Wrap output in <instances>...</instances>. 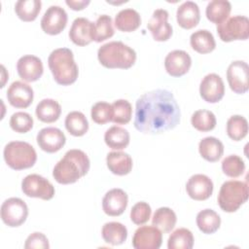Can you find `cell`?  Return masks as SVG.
Instances as JSON below:
<instances>
[{
    "instance_id": "cell-38",
    "label": "cell",
    "mask_w": 249,
    "mask_h": 249,
    "mask_svg": "<svg viewBox=\"0 0 249 249\" xmlns=\"http://www.w3.org/2000/svg\"><path fill=\"white\" fill-rule=\"evenodd\" d=\"M114 28L111 17L101 15L94 22V41L97 43L103 42L114 35Z\"/></svg>"
},
{
    "instance_id": "cell-22",
    "label": "cell",
    "mask_w": 249,
    "mask_h": 249,
    "mask_svg": "<svg viewBox=\"0 0 249 249\" xmlns=\"http://www.w3.org/2000/svg\"><path fill=\"white\" fill-rule=\"evenodd\" d=\"M178 24L185 29H192L197 25L200 19V12L196 3L186 1L182 3L176 12Z\"/></svg>"
},
{
    "instance_id": "cell-24",
    "label": "cell",
    "mask_w": 249,
    "mask_h": 249,
    "mask_svg": "<svg viewBox=\"0 0 249 249\" xmlns=\"http://www.w3.org/2000/svg\"><path fill=\"white\" fill-rule=\"evenodd\" d=\"M198 151L205 160L215 162L222 158L224 154V145L218 138L208 136L199 141Z\"/></svg>"
},
{
    "instance_id": "cell-13",
    "label": "cell",
    "mask_w": 249,
    "mask_h": 249,
    "mask_svg": "<svg viewBox=\"0 0 249 249\" xmlns=\"http://www.w3.org/2000/svg\"><path fill=\"white\" fill-rule=\"evenodd\" d=\"M199 93L208 103L219 102L225 94V86L222 78L215 73L207 74L200 82Z\"/></svg>"
},
{
    "instance_id": "cell-42",
    "label": "cell",
    "mask_w": 249,
    "mask_h": 249,
    "mask_svg": "<svg viewBox=\"0 0 249 249\" xmlns=\"http://www.w3.org/2000/svg\"><path fill=\"white\" fill-rule=\"evenodd\" d=\"M11 128L18 133H26L33 127L32 117L25 112H16L10 119Z\"/></svg>"
},
{
    "instance_id": "cell-4",
    "label": "cell",
    "mask_w": 249,
    "mask_h": 249,
    "mask_svg": "<svg viewBox=\"0 0 249 249\" xmlns=\"http://www.w3.org/2000/svg\"><path fill=\"white\" fill-rule=\"evenodd\" d=\"M97 58L106 68L128 69L136 61V53L121 41H112L98 49Z\"/></svg>"
},
{
    "instance_id": "cell-18",
    "label": "cell",
    "mask_w": 249,
    "mask_h": 249,
    "mask_svg": "<svg viewBox=\"0 0 249 249\" xmlns=\"http://www.w3.org/2000/svg\"><path fill=\"white\" fill-rule=\"evenodd\" d=\"M18 76L25 82H35L43 75L44 67L42 60L32 54L21 56L17 62Z\"/></svg>"
},
{
    "instance_id": "cell-37",
    "label": "cell",
    "mask_w": 249,
    "mask_h": 249,
    "mask_svg": "<svg viewBox=\"0 0 249 249\" xmlns=\"http://www.w3.org/2000/svg\"><path fill=\"white\" fill-rule=\"evenodd\" d=\"M192 125L198 131L206 132L212 130L216 126V117L209 110H197L191 118Z\"/></svg>"
},
{
    "instance_id": "cell-28",
    "label": "cell",
    "mask_w": 249,
    "mask_h": 249,
    "mask_svg": "<svg viewBox=\"0 0 249 249\" xmlns=\"http://www.w3.org/2000/svg\"><path fill=\"white\" fill-rule=\"evenodd\" d=\"M190 44L193 50L199 53H211L216 47L214 36L206 29L195 31L190 37Z\"/></svg>"
},
{
    "instance_id": "cell-43",
    "label": "cell",
    "mask_w": 249,
    "mask_h": 249,
    "mask_svg": "<svg viewBox=\"0 0 249 249\" xmlns=\"http://www.w3.org/2000/svg\"><path fill=\"white\" fill-rule=\"evenodd\" d=\"M151 206L145 201L135 203L130 211V220L135 225H143L147 223L151 217Z\"/></svg>"
},
{
    "instance_id": "cell-35",
    "label": "cell",
    "mask_w": 249,
    "mask_h": 249,
    "mask_svg": "<svg viewBox=\"0 0 249 249\" xmlns=\"http://www.w3.org/2000/svg\"><path fill=\"white\" fill-rule=\"evenodd\" d=\"M194 246V235L186 228L175 230L168 237V249H192Z\"/></svg>"
},
{
    "instance_id": "cell-33",
    "label": "cell",
    "mask_w": 249,
    "mask_h": 249,
    "mask_svg": "<svg viewBox=\"0 0 249 249\" xmlns=\"http://www.w3.org/2000/svg\"><path fill=\"white\" fill-rule=\"evenodd\" d=\"M41 7L40 0H18L15 5V12L19 19L28 22L36 19Z\"/></svg>"
},
{
    "instance_id": "cell-20",
    "label": "cell",
    "mask_w": 249,
    "mask_h": 249,
    "mask_svg": "<svg viewBox=\"0 0 249 249\" xmlns=\"http://www.w3.org/2000/svg\"><path fill=\"white\" fill-rule=\"evenodd\" d=\"M128 197L126 193L119 188L108 191L102 199V208L109 216H120L126 209Z\"/></svg>"
},
{
    "instance_id": "cell-44",
    "label": "cell",
    "mask_w": 249,
    "mask_h": 249,
    "mask_svg": "<svg viewBox=\"0 0 249 249\" xmlns=\"http://www.w3.org/2000/svg\"><path fill=\"white\" fill-rule=\"evenodd\" d=\"M24 248L32 249V248H43L48 249L50 248L49 240L47 236L42 232H33L31 233L25 240Z\"/></svg>"
},
{
    "instance_id": "cell-11",
    "label": "cell",
    "mask_w": 249,
    "mask_h": 249,
    "mask_svg": "<svg viewBox=\"0 0 249 249\" xmlns=\"http://www.w3.org/2000/svg\"><path fill=\"white\" fill-rule=\"evenodd\" d=\"M67 13L59 6H51L41 19L42 30L49 35L59 34L67 24Z\"/></svg>"
},
{
    "instance_id": "cell-41",
    "label": "cell",
    "mask_w": 249,
    "mask_h": 249,
    "mask_svg": "<svg viewBox=\"0 0 249 249\" xmlns=\"http://www.w3.org/2000/svg\"><path fill=\"white\" fill-rule=\"evenodd\" d=\"M90 116L92 121L98 124H104L108 122H112V119H113L112 104H109L104 101L96 102L91 107Z\"/></svg>"
},
{
    "instance_id": "cell-10",
    "label": "cell",
    "mask_w": 249,
    "mask_h": 249,
    "mask_svg": "<svg viewBox=\"0 0 249 249\" xmlns=\"http://www.w3.org/2000/svg\"><path fill=\"white\" fill-rule=\"evenodd\" d=\"M227 80L231 89L238 94L249 89V67L243 60L232 61L227 69Z\"/></svg>"
},
{
    "instance_id": "cell-7",
    "label": "cell",
    "mask_w": 249,
    "mask_h": 249,
    "mask_svg": "<svg viewBox=\"0 0 249 249\" xmlns=\"http://www.w3.org/2000/svg\"><path fill=\"white\" fill-rule=\"evenodd\" d=\"M217 32L224 42L247 40L249 37V19L245 16H233L217 24Z\"/></svg>"
},
{
    "instance_id": "cell-27",
    "label": "cell",
    "mask_w": 249,
    "mask_h": 249,
    "mask_svg": "<svg viewBox=\"0 0 249 249\" xmlns=\"http://www.w3.org/2000/svg\"><path fill=\"white\" fill-rule=\"evenodd\" d=\"M101 234L105 242L111 245H121L127 237V230L125 226L119 222H109L104 224Z\"/></svg>"
},
{
    "instance_id": "cell-45",
    "label": "cell",
    "mask_w": 249,
    "mask_h": 249,
    "mask_svg": "<svg viewBox=\"0 0 249 249\" xmlns=\"http://www.w3.org/2000/svg\"><path fill=\"white\" fill-rule=\"evenodd\" d=\"M65 3L67 6H69L74 11H81L84 8H86L90 3V1L89 0H78V1L77 0H66Z\"/></svg>"
},
{
    "instance_id": "cell-25",
    "label": "cell",
    "mask_w": 249,
    "mask_h": 249,
    "mask_svg": "<svg viewBox=\"0 0 249 249\" xmlns=\"http://www.w3.org/2000/svg\"><path fill=\"white\" fill-rule=\"evenodd\" d=\"M141 23V18L134 9L121 10L115 18V26L123 32H132L136 30Z\"/></svg>"
},
{
    "instance_id": "cell-2",
    "label": "cell",
    "mask_w": 249,
    "mask_h": 249,
    "mask_svg": "<svg viewBox=\"0 0 249 249\" xmlns=\"http://www.w3.org/2000/svg\"><path fill=\"white\" fill-rule=\"evenodd\" d=\"M89 166L90 162L87 154L82 150L72 149L67 151L54 165L53 176L59 184H73L89 172Z\"/></svg>"
},
{
    "instance_id": "cell-16",
    "label": "cell",
    "mask_w": 249,
    "mask_h": 249,
    "mask_svg": "<svg viewBox=\"0 0 249 249\" xmlns=\"http://www.w3.org/2000/svg\"><path fill=\"white\" fill-rule=\"evenodd\" d=\"M70 40L77 46H87L94 40V22L86 18H77L69 30Z\"/></svg>"
},
{
    "instance_id": "cell-6",
    "label": "cell",
    "mask_w": 249,
    "mask_h": 249,
    "mask_svg": "<svg viewBox=\"0 0 249 249\" xmlns=\"http://www.w3.org/2000/svg\"><path fill=\"white\" fill-rule=\"evenodd\" d=\"M246 182L230 180L223 183L218 195V204L225 212H235L248 198Z\"/></svg>"
},
{
    "instance_id": "cell-15",
    "label": "cell",
    "mask_w": 249,
    "mask_h": 249,
    "mask_svg": "<svg viewBox=\"0 0 249 249\" xmlns=\"http://www.w3.org/2000/svg\"><path fill=\"white\" fill-rule=\"evenodd\" d=\"M39 147L47 153H55L59 151L66 142L64 133L57 127H44L36 137Z\"/></svg>"
},
{
    "instance_id": "cell-26",
    "label": "cell",
    "mask_w": 249,
    "mask_h": 249,
    "mask_svg": "<svg viewBox=\"0 0 249 249\" xmlns=\"http://www.w3.org/2000/svg\"><path fill=\"white\" fill-rule=\"evenodd\" d=\"M38 120L43 123H53L58 120L61 114V106L54 99L45 98L36 106L35 110Z\"/></svg>"
},
{
    "instance_id": "cell-36",
    "label": "cell",
    "mask_w": 249,
    "mask_h": 249,
    "mask_svg": "<svg viewBox=\"0 0 249 249\" xmlns=\"http://www.w3.org/2000/svg\"><path fill=\"white\" fill-rule=\"evenodd\" d=\"M227 133L229 137L234 141L243 139L248 133V122L240 115L230 117L227 122Z\"/></svg>"
},
{
    "instance_id": "cell-1",
    "label": "cell",
    "mask_w": 249,
    "mask_h": 249,
    "mask_svg": "<svg viewBox=\"0 0 249 249\" xmlns=\"http://www.w3.org/2000/svg\"><path fill=\"white\" fill-rule=\"evenodd\" d=\"M181 112L171 91L154 89L142 94L135 103L134 127L146 134H160L180 123Z\"/></svg>"
},
{
    "instance_id": "cell-5",
    "label": "cell",
    "mask_w": 249,
    "mask_h": 249,
    "mask_svg": "<svg viewBox=\"0 0 249 249\" xmlns=\"http://www.w3.org/2000/svg\"><path fill=\"white\" fill-rule=\"evenodd\" d=\"M6 163L15 170L32 167L37 160L35 149L24 141H12L8 143L3 152Z\"/></svg>"
},
{
    "instance_id": "cell-40",
    "label": "cell",
    "mask_w": 249,
    "mask_h": 249,
    "mask_svg": "<svg viewBox=\"0 0 249 249\" xmlns=\"http://www.w3.org/2000/svg\"><path fill=\"white\" fill-rule=\"evenodd\" d=\"M222 170L224 174L231 178H236L245 171V163L237 155H230L222 161Z\"/></svg>"
},
{
    "instance_id": "cell-12",
    "label": "cell",
    "mask_w": 249,
    "mask_h": 249,
    "mask_svg": "<svg viewBox=\"0 0 249 249\" xmlns=\"http://www.w3.org/2000/svg\"><path fill=\"white\" fill-rule=\"evenodd\" d=\"M162 242V233L155 226L139 227L132 237L135 249H159Z\"/></svg>"
},
{
    "instance_id": "cell-9",
    "label": "cell",
    "mask_w": 249,
    "mask_h": 249,
    "mask_svg": "<svg viewBox=\"0 0 249 249\" xmlns=\"http://www.w3.org/2000/svg\"><path fill=\"white\" fill-rule=\"evenodd\" d=\"M21 190L29 197H38L44 200H50L54 196V187L53 184L39 174H29L22 179Z\"/></svg>"
},
{
    "instance_id": "cell-32",
    "label": "cell",
    "mask_w": 249,
    "mask_h": 249,
    "mask_svg": "<svg viewBox=\"0 0 249 249\" xmlns=\"http://www.w3.org/2000/svg\"><path fill=\"white\" fill-rule=\"evenodd\" d=\"M177 221L175 212L169 207H160L153 215L152 224L161 232L167 233L173 230Z\"/></svg>"
},
{
    "instance_id": "cell-34",
    "label": "cell",
    "mask_w": 249,
    "mask_h": 249,
    "mask_svg": "<svg viewBox=\"0 0 249 249\" xmlns=\"http://www.w3.org/2000/svg\"><path fill=\"white\" fill-rule=\"evenodd\" d=\"M65 127L73 136H83L89 129V122L86 116L79 111L70 112L65 118Z\"/></svg>"
},
{
    "instance_id": "cell-30",
    "label": "cell",
    "mask_w": 249,
    "mask_h": 249,
    "mask_svg": "<svg viewBox=\"0 0 249 249\" xmlns=\"http://www.w3.org/2000/svg\"><path fill=\"white\" fill-rule=\"evenodd\" d=\"M196 222L200 231L205 234H211L220 228L221 218L214 210L206 208L197 213Z\"/></svg>"
},
{
    "instance_id": "cell-31",
    "label": "cell",
    "mask_w": 249,
    "mask_h": 249,
    "mask_svg": "<svg viewBox=\"0 0 249 249\" xmlns=\"http://www.w3.org/2000/svg\"><path fill=\"white\" fill-rule=\"evenodd\" d=\"M129 133L126 129L121 126H111L104 134L106 145L113 150H123L129 144Z\"/></svg>"
},
{
    "instance_id": "cell-8",
    "label": "cell",
    "mask_w": 249,
    "mask_h": 249,
    "mask_svg": "<svg viewBox=\"0 0 249 249\" xmlns=\"http://www.w3.org/2000/svg\"><path fill=\"white\" fill-rule=\"evenodd\" d=\"M28 216V207L19 197H10L1 205V219L11 228L21 226Z\"/></svg>"
},
{
    "instance_id": "cell-19",
    "label": "cell",
    "mask_w": 249,
    "mask_h": 249,
    "mask_svg": "<svg viewBox=\"0 0 249 249\" xmlns=\"http://www.w3.org/2000/svg\"><path fill=\"white\" fill-rule=\"evenodd\" d=\"M186 191L191 198L205 200L213 193V182L204 174H195L189 178L186 184Z\"/></svg>"
},
{
    "instance_id": "cell-14",
    "label": "cell",
    "mask_w": 249,
    "mask_h": 249,
    "mask_svg": "<svg viewBox=\"0 0 249 249\" xmlns=\"http://www.w3.org/2000/svg\"><path fill=\"white\" fill-rule=\"evenodd\" d=\"M168 12L164 9L154 11L147 27L150 30L154 40L158 42L167 41L172 35V26L168 23Z\"/></svg>"
},
{
    "instance_id": "cell-17",
    "label": "cell",
    "mask_w": 249,
    "mask_h": 249,
    "mask_svg": "<svg viewBox=\"0 0 249 249\" xmlns=\"http://www.w3.org/2000/svg\"><path fill=\"white\" fill-rule=\"evenodd\" d=\"M192 65L190 54L182 50H174L170 52L164 59V67L166 72L172 77H181L188 73Z\"/></svg>"
},
{
    "instance_id": "cell-23",
    "label": "cell",
    "mask_w": 249,
    "mask_h": 249,
    "mask_svg": "<svg viewBox=\"0 0 249 249\" xmlns=\"http://www.w3.org/2000/svg\"><path fill=\"white\" fill-rule=\"evenodd\" d=\"M106 163L109 170L116 175L124 176L128 174L132 169L131 157L121 151L110 152L106 157Z\"/></svg>"
},
{
    "instance_id": "cell-21",
    "label": "cell",
    "mask_w": 249,
    "mask_h": 249,
    "mask_svg": "<svg viewBox=\"0 0 249 249\" xmlns=\"http://www.w3.org/2000/svg\"><path fill=\"white\" fill-rule=\"evenodd\" d=\"M33 97L32 88L20 81L12 83L7 90L8 101L16 108H27L32 103Z\"/></svg>"
},
{
    "instance_id": "cell-39",
    "label": "cell",
    "mask_w": 249,
    "mask_h": 249,
    "mask_svg": "<svg viewBox=\"0 0 249 249\" xmlns=\"http://www.w3.org/2000/svg\"><path fill=\"white\" fill-rule=\"evenodd\" d=\"M112 122L117 124H125L129 123L132 116L131 104L125 99H118L113 102Z\"/></svg>"
},
{
    "instance_id": "cell-29",
    "label": "cell",
    "mask_w": 249,
    "mask_h": 249,
    "mask_svg": "<svg viewBox=\"0 0 249 249\" xmlns=\"http://www.w3.org/2000/svg\"><path fill=\"white\" fill-rule=\"evenodd\" d=\"M231 5L227 0H213L210 1L205 10L206 18L213 23L220 24L224 22L230 16Z\"/></svg>"
},
{
    "instance_id": "cell-3",
    "label": "cell",
    "mask_w": 249,
    "mask_h": 249,
    "mask_svg": "<svg viewBox=\"0 0 249 249\" xmlns=\"http://www.w3.org/2000/svg\"><path fill=\"white\" fill-rule=\"evenodd\" d=\"M48 64L54 81L58 85L69 86L76 82L79 70L70 49L58 48L53 51L49 55Z\"/></svg>"
}]
</instances>
